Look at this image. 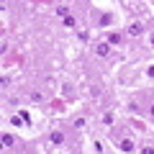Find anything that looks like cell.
Listing matches in <instances>:
<instances>
[{"label": "cell", "instance_id": "1", "mask_svg": "<svg viewBox=\"0 0 154 154\" xmlns=\"http://www.w3.org/2000/svg\"><path fill=\"white\" fill-rule=\"evenodd\" d=\"M108 51H110V44H108V41L95 46V54H98V57H108Z\"/></svg>", "mask_w": 154, "mask_h": 154}, {"label": "cell", "instance_id": "9", "mask_svg": "<svg viewBox=\"0 0 154 154\" xmlns=\"http://www.w3.org/2000/svg\"><path fill=\"white\" fill-rule=\"evenodd\" d=\"M103 123H105V126H113V113H105L103 116Z\"/></svg>", "mask_w": 154, "mask_h": 154}, {"label": "cell", "instance_id": "7", "mask_svg": "<svg viewBox=\"0 0 154 154\" xmlns=\"http://www.w3.org/2000/svg\"><path fill=\"white\" fill-rule=\"evenodd\" d=\"M110 23H113V16H110V13H105V16L100 18V26H110Z\"/></svg>", "mask_w": 154, "mask_h": 154}, {"label": "cell", "instance_id": "4", "mask_svg": "<svg viewBox=\"0 0 154 154\" xmlns=\"http://www.w3.org/2000/svg\"><path fill=\"white\" fill-rule=\"evenodd\" d=\"M105 41H108L110 46H116V44H121V33H110V36L105 38Z\"/></svg>", "mask_w": 154, "mask_h": 154}, {"label": "cell", "instance_id": "8", "mask_svg": "<svg viewBox=\"0 0 154 154\" xmlns=\"http://www.w3.org/2000/svg\"><path fill=\"white\" fill-rule=\"evenodd\" d=\"M75 23H77V21H75V16H69V13H67V16H64V26H67V28H72Z\"/></svg>", "mask_w": 154, "mask_h": 154}, {"label": "cell", "instance_id": "5", "mask_svg": "<svg viewBox=\"0 0 154 154\" xmlns=\"http://www.w3.org/2000/svg\"><path fill=\"white\" fill-rule=\"evenodd\" d=\"M13 144H16V141H13V136H11V134H3V146H5V149H11Z\"/></svg>", "mask_w": 154, "mask_h": 154}, {"label": "cell", "instance_id": "6", "mask_svg": "<svg viewBox=\"0 0 154 154\" xmlns=\"http://www.w3.org/2000/svg\"><path fill=\"white\" fill-rule=\"evenodd\" d=\"M121 149H123V152H131V149H134V141H131V139H123V141H121Z\"/></svg>", "mask_w": 154, "mask_h": 154}, {"label": "cell", "instance_id": "3", "mask_svg": "<svg viewBox=\"0 0 154 154\" xmlns=\"http://www.w3.org/2000/svg\"><path fill=\"white\" fill-rule=\"evenodd\" d=\"M62 141H64V134H62V131H54V134H51V144H57V146H59Z\"/></svg>", "mask_w": 154, "mask_h": 154}, {"label": "cell", "instance_id": "12", "mask_svg": "<svg viewBox=\"0 0 154 154\" xmlns=\"http://www.w3.org/2000/svg\"><path fill=\"white\" fill-rule=\"evenodd\" d=\"M149 41H152V44H154V33H152V36H149Z\"/></svg>", "mask_w": 154, "mask_h": 154}, {"label": "cell", "instance_id": "2", "mask_svg": "<svg viewBox=\"0 0 154 154\" xmlns=\"http://www.w3.org/2000/svg\"><path fill=\"white\" fill-rule=\"evenodd\" d=\"M141 33V23H131L128 26V36H139Z\"/></svg>", "mask_w": 154, "mask_h": 154}, {"label": "cell", "instance_id": "10", "mask_svg": "<svg viewBox=\"0 0 154 154\" xmlns=\"http://www.w3.org/2000/svg\"><path fill=\"white\" fill-rule=\"evenodd\" d=\"M31 100L33 103H41V93H31Z\"/></svg>", "mask_w": 154, "mask_h": 154}, {"label": "cell", "instance_id": "13", "mask_svg": "<svg viewBox=\"0 0 154 154\" xmlns=\"http://www.w3.org/2000/svg\"><path fill=\"white\" fill-rule=\"evenodd\" d=\"M152 116H154V105H152Z\"/></svg>", "mask_w": 154, "mask_h": 154}, {"label": "cell", "instance_id": "11", "mask_svg": "<svg viewBox=\"0 0 154 154\" xmlns=\"http://www.w3.org/2000/svg\"><path fill=\"white\" fill-rule=\"evenodd\" d=\"M146 72H149V77H154V67H149V69H146Z\"/></svg>", "mask_w": 154, "mask_h": 154}]
</instances>
